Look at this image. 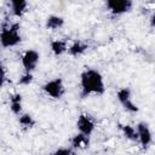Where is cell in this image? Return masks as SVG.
Here are the masks:
<instances>
[{
  "mask_svg": "<svg viewBox=\"0 0 155 155\" xmlns=\"http://www.w3.org/2000/svg\"><path fill=\"white\" fill-rule=\"evenodd\" d=\"M80 96L82 98H86L91 94H104L105 85L102 74L92 68L85 69L80 75Z\"/></svg>",
  "mask_w": 155,
  "mask_h": 155,
  "instance_id": "obj_1",
  "label": "cell"
},
{
  "mask_svg": "<svg viewBox=\"0 0 155 155\" xmlns=\"http://www.w3.org/2000/svg\"><path fill=\"white\" fill-rule=\"evenodd\" d=\"M21 25L18 22H5L0 28V46L4 48H10L17 46L22 41Z\"/></svg>",
  "mask_w": 155,
  "mask_h": 155,
  "instance_id": "obj_2",
  "label": "cell"
},
{
  "mask_svg": "<svg viewBox=\"0 0 155 155\" xmlns=\"http://www.w3.org/2000/svg\"><path fill=\"white\" fill-rule=\"evenodd\" d=\"M41 88L47 96H50L51 98H54V99H59L65 92L64 84L61 78H54L52 80L46 81Z\"/></svg>",
  "mask_w": 155,
  "mask_h": 155,
  "instance_id": "obj_3",
  "label": "cell"
},
{
  "mask_svg": "<svg viewBox=\"0 0 155 155\" xmlns=\"http://www.w3.org/2000/svg\"><path fill=\"white\" fill-rule=\"evenodd\" d=\"M105 6L113 17H117V16L130 12L133 7V1H131V0H108L105 2Z\"/></svg>",
  "mask_w": 155,
  "mask_h": 155,
  "instance_id": "obj_4",
  "label": "cell"
},
{
  "mask_svg": "<svg viewBox=\"0 0 155 155\" xmlns=\"http://www.w3.org/2000/svg\"><path fill=\"white\" fill-rule=\"evenodd\" d=\"M136 131H137V136H138V142L142 145V148L144 150H148L153 143V133L149 127V125L144 121H140L137 124L136 126Z\"/></svg>",
  "mask_w": 155,
  "mask_h": 155,
  "instance_id": "obj_5",
  "label": "cell"
},
{
  "mask_svg": "<svg viewBox=\"0 0 155 155\" xmlns=\"http://www.w3.org/2000/svg\"><path fill=\"white\" fill-rule=\"evenodd\" d=\"M116 97H117V101L120 102V104L124 107L125 110H127L128 113H138V107L133 103L132 101V93H131V90L128 87H121L120 90H117L116 92Z\"/></svg>",
  "mask_w": 155,
  "mask_h": 155,
  "instance_id": "obj_6",
  "label": "cell"
},
{
  "mask_svg": "<svg viewBox=\"0 0 155 155\" xmlns=\"http://www.w3.org/2000/svg\"><path fill=\"white\" fill-rule=\"evenodd\" d=\"M39 59H40V54H39L38 51H35V50H27V51H24V53L22 54V58H21L22 65L24 68V71L33 74V71L38 67Z\"/></svg>",
  "mask_w": 155,
  "mask_h": 155,
  "instance_id": "obj_7",
  "label": "cell"
},
{
  "mask_svg": "<svg viewBox=\"0 0 155 155\" xmlns=\"http://www.w3.org/2000/svg\"><path fill=\"white\" fill-rule=\"evenodd\" d=\"M76 128H78L79 133H82V134L90 137V136L93 133L94 128H96L94 120H93L88 114H81V115L78 117Z\"/></svg>",
  "mask_w": 155,
  "mask_h": 155,
  "instance_id": "obj_8",
  "label": "cell"
},
{
  "mask_svg": "<svg viewBox=\"0 0 155 155\" xmlns=\"http://www.w3.org/2000/svg\"><path fill=\"white\" fill-rule=\"evenodd\" d=\"M88 50V45L81 40H75L73 44L68 45V54L71 57H80Z\"/></svg>",
  "mask_w": 155,
  "mask_h": 155,
  "instance_id": "obj_9",
  "label": "cell"
},
{
  "mask_svg": "<svg viewBox=\"0 0 155 155\" xmlns=\"http://www.w3.org/2000/svg\"><path fill=\"white\" fill-rule=\"evenodd\" d=\"M10 7H11V13L12 16L21 18L28 10V2L24 0H12L10 1Z\"/></svg>",
  "mask_w": 155,
  "mask_h": 155,
  "instance_id": "obj_10",
  "label": "cell"
},
{
  "mask_svg": "<svg viewBox=\"0 0 155 155\" xmlns=\"http://www.w3.org/2000/svg\"><path fill=\"white\" fill-rule=\"evenodd\" d=\"M70 144H71V149H74V150L87 149L90 147V137H87L82 133H76L71 138Z\"/></svg>",
  "mask_w": 155,
  "mask_h": 155,
  "instance_id": "obj_11",
  "label": "cell"
},
{
  "mask_svg": "<svg viewBox=\"0 0 155 155\" xmlns=\"http://www.w3.org/2000/svg\"><path fill=\"white\" fill-rule=\"evenodd\" d=\"M10 99V109L15 115L22 114V94L21 93H11L8 96Z\"/></svg>",
  "mask_w": 155,
  "mask_h": 155,
  "instance_id": "obj_12",
  "label": "cell"
},
{
  "mask_svg": "<svg viewBox=\"0 0 155 155\" xmlns=\"http://www.w3.org/2000/svg\"><path fill=\"white\" fill-rule=\"evenodd\" d=\"M63 25H64V18L61 16H57V15H50L45 22L46 29H50V30L61 29Z\"/></svg>",
  "mask_w": 155,
  "mask_h": 155,
  "instance_id": "obj_13",
  "label": "cell"
},
{
  "mask_svg": "<svg viewBox=\"0 0 155 155\" xmlns=\"http://www.w3.org/2000/svg\"><path fill=\"white\" fill-rule=\"evenodd\" d=\"M50 47H51L52 53H53L56 57H58V56H62L63 53L67 52V50H68V42H67L65 40L56 39V40H52V41H51Z\"/></svg>",
  "mask_w": 155,
  "mask_h": 155,
  "instance_id": "obj_14",
  "label": "cell"
},
{
  "mask_svg": "<svg viewBox=\"0 0 155 155\" xmlns=\"http://www.w3.org/2000/svg\"><path fill=\"white\" fill-rule=\"evenodd\" d=\"M120 130L122 131V134L126 139L131 140V142H138V136H137V131L133 126L131 125H120L119 126Z\"/></svg>",
  "mask_w": 155,
  "mask_h": 155,
  "instance_id": "obj_15",
  "label": "cell"
},
{
  "mask_svg": "<svg viewBox=\"0 0 155 155\" xmlns=\"http://www.w3.org/2000/svg\"><path fill=\"white\" fill-rule=\"evenodd\" d=\"M18 122H19V125L22 126V128H24V130L33 128V127L35 126V124H36L35 119H34L30 114H27V113H23V114L19 115Z\"/></svg>",
  "mask_w": 155,
  "mask_h": 155,
  "instance_id": "obj_16",
  "label": "cell"
},
{
  "mask_svg": "<svg viewBox=\"0 0 155 155\" xmlns=\"http://www.w3.org/2000/svg\"><path fill=\"white\" fill-rule=\"evenodd\" d=\"M31 82H33V74L31 73H25V71L19 76V79L17 81V84L21 85V86H29Z\"/></svg>",
  "mask_w": 155,
  "mask_h": 155,
  "instance_id": "obj_17",
  "label": "cell"
},
{
  "mask_svg": "<svg viewBox=\"0 0 155 155\" xmlns=\"http://www.w3.org/2000/svg\"><path fill=\"white\" fill-rule=\"evenodd\" d=\"M52 155H74L71 148H58Z\"/></svg>",
  "mask_w": 155,
  "mask_h": 155,
  "instance_id": "obj_18",
  "label": "cell"
},
{
  "mask_svg": "<svg viewBox=\"0 0 155 155\" xmlns=\"http://www.w3.org/2000/svg\"><path fill=\"white\" fill-rule=\"evenodd\" d=\"M5 81H6V70L0 59V88H2V86L5 85Z\"/></svg>",
  "mask_w": 155,
  "mask_h": 155,
  "instance_id": "obj_19",
  "label": "cell"
}]
</instances>
